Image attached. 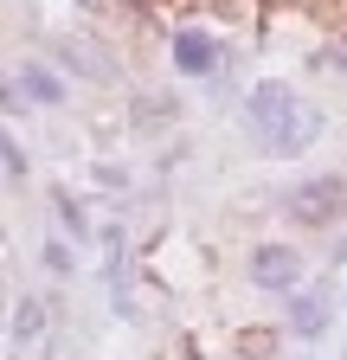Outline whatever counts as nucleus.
<instances>
[{"instance_id": "f257e3e1", "label": "nucleus", "mask_w": 347, "mask_h": 360, "mask_svg": "<svg viewBox=\"0 0 347 360\" xmlns=\"http://www.w3.org/2000/svg\"><path fill=\"white\" fill-rule=\"evenodd\" d=\"M244 116H251L257 148L277 155V161H289V155H302V148H315V135H322V110H315L309 97H296L289 84H257Z\"/></svg>"}, {"instance_id": "f03ea898", "label": "nucleus", "mask_w": 347, "mask_h": 360, "mask_svg": "<svg viewBox=\"0 0 347 360\" xmlns=\"http://www.w3.org/2000/svg\"><path fill=\"white\" fill-rule=\"evenodd\" d=\"M251 283L270 296H296L302 290V251L296 245H257L251 251Z\"/></svg>"}, {"instance_id": "7ed1b4c3", "label": "nucleus", "mask_w": 347, "mask_h": 360, "mask_svg": "<svg viewBox=\"0 0 347 360\" xmlns=\"http://www.w3.org/2000/svg\"><path fill=\"white\" fill-rule=\"evenodd\" d=\"M341 200H347V180L322 174V180H302V187L283 200V212L302 219V225H328V212H341Z\"/></svg>"}, {"instance_id": "20e7f679", "label": "nucleus", "mask_w": 347, "mask_h": 360, "mask_svg": "<svg viewBox=\"0 0 347 360\" xmlns=\"http://www.w3.org/2000/svg\"><path fill=\"white\" fill-rule=\"evenodd\" d=\"M174 65H181L187 77H206L212 65H219V45H212L206 32H174Z\"/></svg>"}, {"instance_id": "39448f33", "label": "nucleus", "mask_w": 347, "mask_h": 360, "mask_svg": "<svg viewBox=\"0 0 347 360\" xmlns=\"http://www.w3.org/2000/svg\"><path fill=\"white\" fill-rule=\"evenodd\" d=\"M289 328H296L302 341H315V335L328 328V290H309V296H296V309H289Z\"/></svg>"}, {"instance_id": "423d86ee", "label": "nucleus", "mask_w": 347, "mask_h": 360, "mask_svg": "<svg viewBox=\"0 0 347 360\" xmlns=\"http://www.w3.org/2000/svg\"><path fill=\"white\" fill-rule=\"evenodd\" d=\"M26 97H32V103H58V97H65V84H58L46 65H32V71H26Z\"/></svg>"}, {"instance_id": "0eeeda50", "label": "nucleus", "mask_w": 347, "mask_h": 360, "mask_svg": "<svg viewBox=\"0 0 347 360\" xmlns=\"http://www.w3.org/2000/svg\"><path fill=\"white\" fill-rule=\"evenodd\" d=\"M13 335H20V341H39V302H32V296H26L20 315H13Z\"/></svg>"}, {"instance_id": "6e6552de", "label": "nucleus", "mask_w": 347, "mask_h": 360, "mask_svg": "<svg viewBox=\"0 0 347 360\" xmlns=\"http://www.w3.org/2000/svg\"><path fill=\"white\" fill-rule=\"evenodd\" d=\"M328 65H334V71L347 77V39H334V45H328Z\"/></svg>"}]
</instances>
